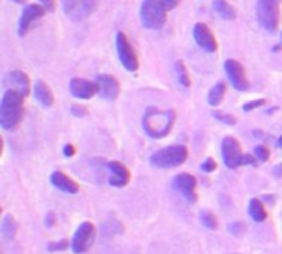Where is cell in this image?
<instances>
[{"mask_svg": "<svg viewBox=\"0 0 282 254\" xmlns=\"http://www.w3.org/2000/svg\"><path fill=\"white\" fill-rule=\"evenodd\" d=\"M25 96L18 91L5 89L0 99V127L4 131H15L25 119Z\"/></svg>", "mask_w": 282, "mask_h": 254, "instance_id": "6da1fadb", "label": "cell"}, {"mask_svg": "<svg viewBox=\"0 0 282 254\" xmlns=\"http://www.w3.org/2000/svg\"><path fill=\"white\" fill-rule=\"evenodd\" d=\"M175 119H177V114H175L173 109L160 111L150 106V108L145 109V114L142 117V127L149 137L164 139L172 131Z\"/></svg>", "mask_w": 282, "mask_h": 254, "instance_id": "7a4b0ae2", "label": "cell"}, {"mask_svg": "<svg viewBox=\"0 0 282 254\" xmlns=\"http://www.w3.org/2000/svg\"><path fill=\"white\" fill-rule=\"evenodd\" d=\"M140 22L149 30H160L167 22V9L162 0H144L140 5Z\"/></svg>", "mask_w": 282, "mask_h": 254, "instance_id": "3957f363", "label": "cell"}, {"mask_svg": "<svg viewBox=\"0 0 282 254\" xmlns=\"http://www.w3.org/2000/svg\"><path fill=\"white\" fill-rule=\"evenodd\" d=\"M188 157V150L185 145H170L165 149L152 154L150 164L157 168H173L182 165Z\"/></svg>", "mask_w": 282, "mask_h": 254, "instance_id": "277c9868", "label": "cell"}, {"mask_svg": "<svg viewBox=\"0 0 282 254\" xmlns=\"http://www.w3.org/2000/svg\"><path fill=\"white\" fill-rule=\"evenodd\" d=\"M279 2L280 0H258L256 5L258 22L269 33H274L279 28V17H280Z\"/></svg>", "mask_w": 282, "mask_h": 254, "instance_id": "5b68a950", "label": "cell"}, {"mask_svg": "<svg viewBox=\"0 0 282 254\" xmlns=\"http://www.w3.org/2000/svg\"><path fill=\"white\" fill-rule=\"evenodd\" d=\"M99 2L97 0H61L63 12L73 22H84L96 12Z\"/></svg>", "mask_w": 282, "mask_h": 254, "instance_id": "8992f818", "label": "cell"}, {"mask_svg": "<svg viewBox=\"0 0 282 254\" xmlns=\"http://www.w3.org/2000/svg\"><path fill=\"white\" fill-rule=\"evenodd\" d=\"M116 50H117V56H119L121 65L127 69V71L136 73L139 69V58H137L136 50H134L131 45L127 35L124 32H117L116 35Z\"/></svg>", "mask_w": 282, "mask_h": 254, "instance_id": "52a82bcc", "label": "cell"}, {"mask_svg": "<svg viewBox=\"0 0 282 254\" xmlns=\"http://www.w3.org/2000/svg\"><path fill=\"white\" fill-rule=\"evenodd\" d=\"M96 239V226L93 223L84 221L81 223L78 230L74 231L73 241H71V249L74 254H84L89 251V248L93 246Z\"/></svg>", "mask_w": 282, "mask_h": 254, "instance_id": "ba28073f", "label": "cell"}, {"mask_svg": "<svg viewBox=\"0 0 282 254\" xmlns=\"http://www.w3.org/2000/svg\"><path fill=\"white\" fill-rule=\"evenodd\" d=\"M46 15V10L40 4H27L22 10V15L18 20V37H25L28 30L37 20L43 18Z\"/></svg>", "mask_w": 282, "mask_h": 254, "instance_id": "9c48e42d", "label": "cell"}, {"mask_svg": "<svg viewBox=\"0 0 282 254\" xmlns=\"http://www.w3.org/2000/svg\"><path fill=\"white\" fill-rule=\"evenodd\" d=\"M224 71H226L231 86L238 91H248L249 89V81L246 76V69L238 60H226L224 61Z\"/></svg>", "mask_w": 282, "mask_h": 254, "instance_id": "30bf717a", "label": "cell"}, {"mask_svg": "<svg viewBox=\"0 0 282 254\" xmlns=\"http://www.w3.org/2000/svg\"><path fill=\"white\" fill-rule=\"evenodd\" d=\"M221 154H223V160L228 168L236 170L238 167H241L244 152L241 150V147H239L238 140L235 137H224L223 144H221Z\"/></svg>", "mask_w": 282, "mask_h": 254, "instance_id": "8fae6325", "label": "cell"}, {"mask_svg": "<svg viewBox=\"0 0 282 254\" xmlns=\"http://www.w3.org/2000/svg\"><path fill=\"white\" fill-rule=\"evenodd\" d=\"M69 94L80 101L91 99L94 94H97V84L96 81L84 80V78H71L69 80Z\"/></svg>", "mask_w": 282, "mask_h": 254, "instance_id": "7c38bea8", "label": "cell"}, {"mask_svg": "<svg viewBox=\"0 0 282 254\" xmlns=\"http://www.w3.org/2000/svg\"><path fill=\"white\" fill-rule=\"evenodd\" d=\"M96 84H97V94L104 101H116L119 94H121V84L111 74H99L96 78Z\"/></svg>", "mask_w": 282, "mask_h": 254, "instance_id": "4fadbf2b", "label": "cell"}, {"mask_svg": "<svg viewBox=\"0 0 282 254\" xmlns=\"http://www.w3.org/2000/svg\"><path fill=\"white\" fill-rule=\"evenodd\" d=\"M173 188L190 203L196 201V180L190 173H180L173 179Z\"/></svg>", "mask_w": 282, "mask_h": 254, "instance_id": "5bb4252c", "label": "cell"}, {"mask_svg": "<svg viewBox=\"0 0 282 254\" xmlns=\"http://www.w3.org/2000/svg\"><path fill=\"white\" fill-rule=\"evenodd\" d=\"M4 86H5V89L18 91V93L23 94L25 97L30 94V91H32L30 78H28L23 71H18V69H17V71H10L9 74L5 76Z\"/></svg>", "mask_w": 282, "mask_h": 254, "instance_id": "9a60e30c", "label": "cell"}, {"mask_svg": "<svg viewBox=\"0 0 282 254\" xmlns=\"http://www.w3.org/2000/svg\"><path fill=\"white\" fill-rule=\"evenodd\" d=\"M193 37H195L196 43H198V46L203 48L205 52L215 53L218 50V41L215 38V35H213V32H211L205 23H196L195 25V28H193Z\"/></svg>", "mask_w": 282, "mask_h": 254, "instance_id": "2e32d148", "label": "cell"}, {"mask_svg": "<svg viewBox=\"0 0 282 254\" xmlns=\"http://www.w3.org/2000/svg\"><path fill=\"white\" fill-rule=\"evenodd\" d=\"M106 168L109 170L111 177H109V183L112 187H125L131 180V172L127 170V167H125L124 164H121V162L117 160H112V162H108L106 164Z\"/></svg>", "mask_w": 282, "mask_h": 254, "instance_id": "e0dca14e", "label": "cell"}, {"mask_svg": "<svg viewBox=\"0 0 282 254\" xmlns=\"http://www.w3.org/2000/svg\"><path fill=\"white\" fill-rule=\"evenodd\" d=\"M50 182H52L53 187H56L63 193L76 195L78 192H80V185H78L71 177H68V175L63 173V172H53L52 177H50Z\"/></svg>", "mask_w": 282, "mask_h": 254, "instance_id": "ac0fdd59", "label": "cell"}, {"mask_svg": "<svg viewBox=\"0 0 282 254\" xmlns=\"http://www.w3.org/2000/svg\"><path fill=\"white\" fill-rule=\"evenodd\" d=\"M32 91H33V96L35 99H37L43 108H52L53 103H55V96L52 93L50 86L43 81V80H37L35 84L32 86Z\"/></svg>", "mask_w": 282, "mask_h": 254, "instance_id": "d6986e66", "label": "cell"}, {"mask_svg": "<svg viewBox=\"0 0 282 254\" xmlns=\"http://www.w3.org/2000/svg\"><path fill=\"white\" fill-rule=\"evenodd\" d=\"M213 9L223 20H235L236 12L226 0H213Z\"/></svg>", "mask_w": 282, "mask_h": 254, "instance_id": "ffe728a7", "label": "cell"}, {"mask_svg": "<svg viewBox=\"0 0 282 254\" xmlns=\"http://www.w3.org/2000/svg\"><path fill=\"white\" fill-rule=\"evenodd\" d=\"M249 215L254 221L258 223H263L267 220V210L263 203H261V200L258 198H252L251 203H249Z\"/></svg>", "mask_w": 282, "mask_h": 254, "instance_id": "44dd1931", "label": "cell"}, {"mask_svg": "<svg viewBox=\"0 0 282 254\" xmlns=\"http://www.w3.org/2000/svg\"><path fill=\"white\" fill-rule=\"evenodd\" d=\"M224 94H226V84H224L223 81H220L218 84H215L213 88H211L210 94H208V103L211 106H218L223 101Z\"/></svg>", "mask_w": 282, "mask_h": 254, "instance_id": "7402d4cb", "label": "cell"}, {"mask_svg": "<svg viewBox=\"0 0 282 254\" xmlns=\"http://www.w3.org/2000/svg\"><path fill=\"white\" fill-rule=\"evenodd\" d=\"M17 231H18V223L15 221V218L12 215H7L5 220L2 223V235L7 239H13L17 236Z\"/></svg>", "mask_w": 282, "mask_h": 254, "instance_id": "603a6c76", "label": "cell"}, {"mask_svg": "<svg viewBox=\"0 0 282 254\" xmlns=\"http://www.w3.org/2000/svg\"><path fill=\"white\" fill-rule=\"evenodd\" d=\"M175 68H177V76H178L180 84H182L183 88H188L190 84H192V81H190V76L187 73V68H185V65H183V61L178 60L177 65H175Z\"/></svg>", "mask_w": 282, "mask_h": 254, "instance_id": "cb8c5ba5", "label": "cell"}, {"mask_svg": "<svg viewBox=\"0 0 282 254\" xmlns=\"http://www.w3.org/2000/svg\"><path fill=\"white\" fill-rule=\"evenodd\" d=\"M200 220L203 223V226H207L208 230H216L218 228L216 216L211 213V211H201V213H200Z\"/></svg>", "mask_w": 282, "mask_h": 254, "instance_id": "d4e9b609", "label": "cell"}, {"mask_svg": "<svg viewBox=\"0 0 282 254\" xmlns=\"http://www.w3.org/2000/svg\"><path fill=\"white\" fill-rule=\"evenodd\" d=\"M68 248H71V243H68L66 239H60V241H55L48 244V251L56 252V251H66Z\"/></svg>", "mask_w": 282, "mask_h": 254, "instance_id": "484cf974", "label": "cell"}, {"mask_svg": "<svg viewBox=\"0 0 282 254\" xmlns=\"http://www.w3.org/2000/svg\"><path fill=\"white\" fill-rule=\"evenodd\" d=\"M213 117L218 119V121H221L223 124H226V125H235L236 124V119L235 117L229 116V114H224V112H221V111H215L213 112Z\"/></svg>", "mask_w": 282, "mask_h": 254, "instance_id": "4316f807", "label": "cell"}, {"mask_svg": "<svg viewBox=\"0 0 282 254\" xmlns=\"http://www.w3.org/2000/svg\"><path fill=\"white\" fill-rule=\"evenodd\" d=\"M71 114L74 117H84L88 114V108H86V106H83L81 103H74L71 106Z\"/></svg>", "mask_w": 282, "mask_h": 254, "instance_id": "83f0119b", "label": "cell"}, {"mask_svg": "<svg viewBox=\"0 0 282 254\" xmlns=\"http://www.w3.org/2000/svg\"><path fill=\"white\" fill-rule=\"evenodd\" d=\"M254 155L261 162H267L269 160V149H267L266 145H258L256 150H254Z\"/></svg>", "mask_w": 282, "mask_h": 254, "instance_id": "f1b7e54d", "label": "cell"}, {"mask_svg": "<svg viewBox=\"0 0 282 254\" xmlns=\"http://www.w3.org/2000/svg\"><path fill=\"white\" fill-rule=\"evenodd\" d=\"M201 170L207 172V173H211L213 170H216V162H215L213 159H211V157H208V159L201 164Z\"/></svg>", "mask_w": 282, "mask_h": 254, "instance_id": "f546056e", "label": "cell"}, {"mask_svg": "<svg viewBox=\"0 0 282 254\" xmlns=\"http://www.w3.org/2000/svg\"><path fill=\"white\" fill-rule=\"evenodd\" d=\"M38 4L46 10V13L48 12H55V9H56V2H55V0H38Z\"/></svg>", "mask_w": 282, "mask_h": 254, "instance_id": "4dcf8cb0", "label": "cell"}, {"mask_svg": "<svg viewBox=\"0 0 282 254\" xmlns=\"http://www.w3.org/2000/svg\"><path fill=\"white\" fill-rule=\"evenodd\" d=\"M266 101L264 99H258V101H252V103H248V104H244L243 106V111H246V112H249V111H252V109H256V108H259V106H263Z\"/></svg>", "mask_w": 282, "mask_h": 254, "instance_id": "1f68e13d", "label": "cell"}, {"mask_svg": "<svg viewBox=\"0 0 282 254\" xmlns=\"http://www.w3.org/2000/svg\"><path fill=\"white\" fill-rule=\"evenodd\" d=\"M76 154V149H74V145H71V144H66L65 147H63V155L65 157H73V155Z\"/></svg>", "mask_w": 282, "mask_h": 254, "instance_id": "d6a6232c", "label": "cell"}, {"mask_svg": "<svg viewBox=\"0 0 282 254\" xmlns=\"http://www.w3.org/2000/svg\"><path fill=\"white\" fill-rule=\"evenodd\" d=\"M162 4H164V7L168 12V10H173L175 7H177L180 4V0H162Z\"/></svg>", "mask_w": 282, "mask_h": 254, "instance_id": "836d02e7", "label": "cell"}, {"mask_svg": "<svg viewBox=\"0 0 282 254\" xmlns=\"http://www.w3.org/2000/svg\"><path fill=\"white\" fill-rule=\"evenodd\" d=\"M53 224H55V213H48L46 221H45V226L50 228V226H53Z\"/></svg>", "mask_w": 282, "mask_h": 254, "instance_id": "e575fe53", "label": "cell"}, {"mask_svg": "<svg viewBox=\"0 0 282 254\" xmlns=\"http://www.w3.org/2000/svg\"><path fill=\"white\" fill-rule=\"evenodd\" d=\"M239 228H244V226H243V224H231V231H235V235H238Z\"/></svg>", "mask_w": 282, "mask_h": 254, "instance_id": "d590c367", "label": "cell"}, {"mask_svg": "<svg viewBox=\"0 0 282 254\" xmlns=\"http://www.w3.org/2000/svg\"><path fill=\"white\" fill-rule=\"evenodd\" d=\"M2 152H4V139L0 136V155H2Z\"/></svg>", "mask_w": 282, "mask_h": 254, "instance_id": "8d00e7d4", "label": "cell"}, {"mask_svg": "<svg viewBox=\"0 0 282 254\" xmlns=\"http://www.w3.org/2000/svg\"><path fill=\"white\" fill-rule=\"evenodd\" d=\"M12 2H15V4H25V0H12Z\"/></svg>", "mask_w": 282, "mask_h": 254, "instance_id": "74e56055", "label": "cell"}, {"mask_svg": "<svg viewBox=\"0 0 282 254\" xmlns=\"http://www.w3.org/2000/svg\"><path fill=\"white\" fill-rule=\"evenodd\" d=\"M279 145H280V147H282V137H280V139H279Z\"/></svg>", "mask_w": 282, "mask_h": 254, "instance_id": "f35d334b", "label": "cell"}, {"mask_svg": "<svg viewBox=\"0 0 282 254\" xmlns=\"http://www.w3.org/2000/svg\"><path fill=\"white\" fill-rule=\"evenodd\" d=\"M0 213H2V208H0Z\"/></svg>", "mask_w": 282, "mask_h": 254, "instance_id": "ab89813d", "label": "cell"}, {"mask_svg": "<svg viewBox=\"0 0 282 254\" xmlns=\"http://www.w3.org/2000/svg\"><path fill=\"white\" fill-rule=\"evenodd\" d=\"M280 37H282V33H280Z\"/></svg>", "mask_w": 282, "mask_h": 254, "instance_id": "60d3db41", "label": "cell"}]
</instances>
